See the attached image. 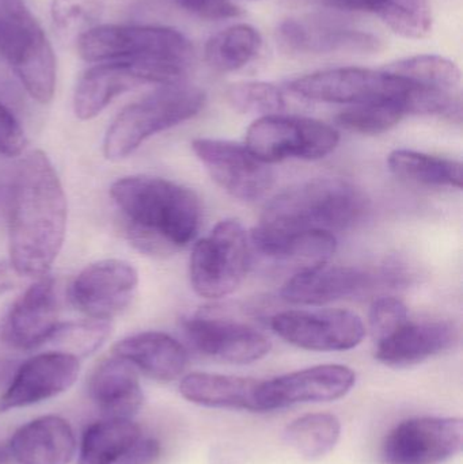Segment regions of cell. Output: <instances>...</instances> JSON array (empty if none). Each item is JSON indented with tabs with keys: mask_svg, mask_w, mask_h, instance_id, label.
Segmentation results:
<instances>
[{
	"mask_svg": "<svg viewBox=\"0 0 463 464\" xmlns=\"http://www.w3.org/2000/svg\"><path fill=\"white\" fill-rule=\"evenodd\" d=\"M11 266L19 276L43 277L64 242L67 198L45 152L35 150L19 162L11 188Z\"/></svg>",
	"mask_w": 463,
	"mask_h": 464,
	"instance_id": "1",
	"label": "cell"
},
{
	"mask_svg": "<svg viewBox=\"0 0 463 464\" xmlns=\"http://www.w3.org/2000/svg\"><path fill=\"white\" fill-rule=\"evenodd\" d=\"M111 198L139 250L166 256L187 247L200 228L201 204L189 188L151 176L117 179Z\"/></svg>",
	"mask_w": 463,
	"mask_h": 464,
	"instance_id": "2",
	"label": "cell"
},
{
	"mask_svg": "<svg viewBox=\"0 0 463 464\" xmlns=\"http://www.w3.org/2000/svg\"><path fill=\"white\" fill-rule=\"evenodd\" d=\"M78 52L89 63L143 65L160 86L182 83L195 59L192 43L181 32L149 24H98L79 35Z\"/></svg>",
	"mask_w": 463,
	"mask_h": 464,
	"instance_id": "3",
	"label": "cell"
},
{
	"mask_svg": "<svg viewBox=\"0 0 463 464\" xmlns=\"http://www.w3.org/2000/svg\"><path fill=\"white\" fill-rule=\"evenodd\" d=\"M369 200L342 179H315L288 188L272 198L257 228L269 234L347 230L363 219Z\"/></svg>",
	"mask_w": 463,
	"mask_h": 464,
	"instance_id": "4",
	"label": "cell"
},
{
	"mask_svg": "<svg viewBox=\"0 0 463 464\" xmlns=\"http://www.w3.org/2000/svg\"><path fill=\"white\" fill-rule=\"evenodd\" d=\"M206 103L203 90L189 84L162 86L120 111L103 140V154L109 160H122L136 151L147 139L200 113Z\"/></svg>",
	"mask_w": 463,
	"mask_h": 464,
	"instance_id": "5",
	"label": "cell"
},
{
	"mask_svg": "<svg viewBox=\"0 0 463 464\" xmlns=\"http://www.w3.org/2000/svg\"><path fill=\"white\" fill-rule=\"evenodd\" d=\"M252 262L249 235L241 222L226 219L198 240L190 254V284L206 299L233 294L246 277Z\"/></svg>",
	"mask_w": 463,
	"mask_h": 464,
	"instance_id": "6",
	"label": "cell"
},
{
	"mask_svg": "<svg viewBox=\"0 0 463 464\" xmlns=\"http://www.w3.org/2000/svg\"><path fill=\"white\" fill-rule=\"evenodd\" d=\"M339 141V132L325 122L271 114L250 125L245 146L258 160L271 165L287 160H323L336 150Z\"/></svg>",
	"mask_w": 463,
	"mask_h": 464,
	"instance_id": "7",
	"label": "cell"
},
{
	"mask_svg": "<svg viewBox=\"0 0 463 464\" xmlns=\"http://www.w3.org/2000/svg\"><path fill=\"white\" fill-rule=\"evenodd\" d=\"M290 89L294 94L315 102L359 105L374 101H402L408 83L385 70L345 67L302 76L291 82Z\"/></svg>",
	"mask_w": 463,
	"mask_h": 464,
	"instance_id": "8",
	"label": "cell"
},
{
	"mask_svg": "<svg viewBox=\"0 0 463 464\" xmlns=\"http://www.w3.org/2000/svg\"><path fill=\"white\" fill-rule=\"evenodd\" d=\"M463 422L456 417H416L397 425L386 436V464H440L459 454Z\"/></svg>",
	"mask_w": 463,
	"mask_h": 464,
	"instance_id": "9",
	"label": "cell"
},
{
	"mask_svg": "<svg viewBox=\"0 0 463 464\" xmlns=\"http://www.w3.org/2000/svg\"><path fill=\"white\" fill-rule=\"evenodd\" d=\"M271 327L291 345L306 351L342 352L356 348L366 335L363 321L347 310H291L276 314Z\"/></svg>",
	"mask_w": 463,
	"mask_h": 464,
	"instance_id": "10",
	"label": "cell"
},
{
	"mask_svg": "<svg viewBox=\"0 0 463 464\" xmlns=\"http://www.w3.org/2000/svg\"><path fill=\"white\" fill-rule=\"evenodd\" d=\"M192 150L212 179L236 200H258L274 185V171L268 163L258 160L246 146L219 139H196Z\"/></svg>",
	"mask_w": 463,
	"mask_h": 464,
	"instance_id": "11",
	"label": "cell"
},
{
	"mask_svg": "<svg viewBox=\"0 0 463 464\" xmlns=\"http://www.w3.org/2000/svg\"><path fill=\"white\" fill-rule=\"evenodd\" d=\"M138 285V272L130 262L103 259L76 276L71 284L70 300L89 318L109 321L132 303Z\"/></svg>",
	"mask_w": 463,
	"mask_h": 464,
	"instance_id": "12",
	"label": "cell"
},
{
	"mask_svg": "<svg viewBox=\"0 0 463 464\" xmlns=\"http://www.w3.org/2000/svg\"><path fill=\"white\" fill-rule=\"evenodd\" d=\"M355 382V372L345 365H315L261 382L258 405L260 411H271L298 403L332 402L345 397Z\"/></svg>",
	"mask_w": 463,
	"mask_h": 464,
	"instance_id": "13",
	"label": "cell"
},
{
	"mask_svg": "<svg viewBox=\"0 0 463 464\" xmlns=\"http://www.w3.org/2000/svg\"><path fill=\"white\" fill-rule=\"evenodd\" d=\"M190 345L204 356L230 364H250L271 351V341L256 327L208 314L187 318L182 324Z\"/></svg>",
	"mask_w": 463,
	"mask_h": 464,
	"instance_id": "14",
	"label": "cell"
},
{
	"mask_svg": "<svg viewBox=\"0 0 463 464\" xmlns=\"http://www.w3.org/2000/svg\"><path fill=\"white\" fill-rule=\"evenodd\" d=\"M81 371L76 357L63 352H46L30 357L16 371L2 397L0 414L37 405L70 390Z\"/></svg>",
	"mask_w": 463,
	"mask_h": 464,
	"instance_id": "15",
	"label": "cell"
},
{
	"mask_svg": "<svg viewBox=\"0 0 463 464\" xmlns=\"http://www.w3.org/2000/svg\"><path fill=\"white\" fill-rule=\"evenodd\" d=\"M59 324L54 283L43 276L8 311L0 326V341L16 351H32L48 343Z\"/></svg>",
	"mask_w": 463,
	"mask_h": 464,
	"instance_id": "16",
	"label": "cell"
},
{
	"mask_svg": "<svg viewBox=\"0 0 463 464\" xmlns=\"http://www.w3.org/2000/svg\"><path fill=\"white\" fill-rule=\"evenodd\" d=\"M250 253L283 272L298 273L328 264L337 250L334 234L323 231L269 234L256 227L250 232Z\"/></svg>",
	"mask_w": 463,
	"mask_h": 464,
	"instance_id": "17",
	"label": "cell"
},
{
	"mask_svg": "<svg viewBox=\"0 0 463 464\" xmlns=\"http://www.w3.org/2000/svg\"><path fill=\"white\" fill-rule=\"evenodd\" d=\"M457 340L458 329L453 322L410 318L391 334L375 341V357L389 367H412L449 351Z\"/></svg>",
	"mask_w": 463,
	"mask_h": 464,
	"instance_id": "18",
	"label": "cell"
},
{
	"mask_svg": "<svg viewBox=\"0 0 463 464\" xmlns=\"http://www.w3.org/2000/svg\"><path fill=\"white\" fill-rule=\"evenodd\" d=\"M374 285L369 272L342 265H321L291 276L283 285V300L298 305H321L361 295Z\"/></svg>",
	"mask_w": 463,
	"mask_h": 464,
	"instance_id": "19",
	"label": "cell"
},
{
	"mask_svg": "<svg viewBox=\"0 0 463 464\" xmlns=\"http://www.w3.org/2000/svg\"><path fill=\"white\" fill-rule=\"evenodd\" d=\"M152 84L146 68L130 62H103L89 68L76 84L73 111L79 120H92L124 92Z\"/></svg>",
	"mask_w": 463,
	"mask_h": 464,
	"instance_id": "20",
	"label": "cell"
},
{
	"mask_svg": "<svg viewBox=\"0 0 463 464\" xmlns=\"http://www.w3.org/2000/svg\"><path fill=\"white\" fill-rule=\"evenodd\" d=\"M87 392L102 419L132 420L144 403L138 370L116 356L95 367L87 382Z\"/></svg>",
	"mask_w": 463,
	"mask_h": 464,
	"instance_id": "21",
	"label": "cell"
},
{
	"mask_svg": "<svg viewBox=\"0 0 463 464\" xmlns=\"http://www.w3.org/2000/svg\"><path fill=\"white\" fill-rule=\"evenodd\" d=\"M7 447L16 464H70L78 444L70 422L51 414L22 425Z\"/></svg>",
	"mask_w": 463,
	"mask_h": 464,
	"instance_id": "22",
	"label": "cell"
},
{
	"mask_svg": "<svg viewBox=\"0 0 463 464\" xmlns=\"http://www.w3.org/2000/svg\"><path fill=\"white\" fill-rule=\"evenodd\" d=\"M277 44L294 54L372 53L381 49L380 38L371 33L342 27L310 26L288 19L277 27Z\"/></svg>",
	"mask_w": 463,
	"mask_h": 464,
	"instance_id": "23",
	"label": "cell"
},
{
	"mask_svg": "<svg viewBox=\"0 0 463 464\" xmlns=\"http://www.w3.org/2000/svg\"><path fill=\"white\" fill-rule=\"evenodd\" d=\"M111 353L130 362L138 372L163 383L181 378L189 362L182 343L160 332L130 335L114 343Z\"/></svg>",
	"mask_w": 463,
	"mask_h": 464,
	"instance_id": "24",
	"label": "cell"
},
{
	"mask_svg": "<svg viewBox=\"0 0 463 464\" xmlns=\"http://www.w3.org/2000/svg\"><path fill=\"white\" fill-rule=\"evenodd\" d=\"M260 384L256 379L193 372L182 378L179 392L189 402L206 408L260 411Z\"/></svg>",
	"mask_w": 463,
	"mask_h": 464,
	"instance_id": "25",
	"label": "cell"
},
{
	"mask_svg": "<svg viewBox=\"0 0 463 464\" xmlns=\"http://www.w3.org/2000/svg\"><path fill=\"white\" fill-rule=\"evenodd\" d=\"M332 7L366 11L382 19L386 26L405 38H423L432 29L429 0H325Z\"/></svg>",
	"mask_w": 463,
	"mask_h": 464,
	"instance_id": "26",
	"label": "cell"
},
{
	"mask_svg": "<svg viewBox=\"0 0 463 464\" xmlns=\"http://www.w3.org/2000/svg\"><path fill=\"white\" fill-rule=\"evenodd\" d=\"M141 436L140 427L132 420L92 422L82 435L78 464H114Z\"/></svg>",
	"mask_w": 463,
	"mask_h": 464,
	"instance_id": "27",
	"label": "cell"
},
{
	"mask_svg": "<svg viewBox=\"0 0 463 464\" xmlns=\"http://www.w3.org/2000/svg\"><path fill=\"white\" fill-rule=\"evenodd\" d=\"M394 176L424 187L462 189V163L412 150H396L388 158Z\"/></svg>",
	"mask_w": 463,
	"mask_h": 464,
	"instance_id": "28",
	"label": "cell"
},
{
	"mask_svg": "<svg viewBox=\"0 0 463 464\" xmlns=\"http://www.w3.org/2000/svg\"><path fill=\"white\" fill-rule=\"evenodd\" d=\"M263 38L246 24H234L212 35L206 45V62L217 72H233L260 53Z\"/></svg>",
	"mask_w": 463,
	"mask_h": 464,
	"instance_id": "29",
	"label": "cell"
},
{
	"mask_svg": "<svg viewBox=\"0 0 463 464\" xmlns=\"http://www.w3.org/2000/svg\"><path fill=\"white\" fill-rule=\"evenodd\" d=\"M386 72L399 76L410 86L461 92V71L458 65L438 54H418L383 67Z\"/></svg>",
	"mask_w": 463,
	"mask_h": 464,
	"instance_id": "30",
	"label": "cell"
},
{
	"mask_svg": "<svg viewBox=\"0 0 463 464\" xmlns=\"http://www.w3.org/2000/svg\"><path fill=\"white\" fill-rule=\"evenodd\" d=\"M342 422L331 413H313L299 417L285 430V440L294 451L307 460L320 459L339 443Z\"/></svg>",
	"mask_w": 463,
	"mask_h": 464,
	"instance_id": "31",
	"label": "cell"
},
{
	"mask_svg": "<svg viewBox=\"0 0 463 464\" xmlns=\"http://www.w3.org/2000/svg\"><path fill=\"white\" fill-rule=\"evenodd\" d=\"M407 116L401 100L374 101L345 109L337 116L340 127L361 135H381Z\"/></svg>",
	"mask_w": 463,
	"mask_h": 464,
	"instance_id": "32",
	"label": "cell"
},
{
	"mask_svg": "<svg viewBox=\"0 0 463 464\" xmlns=\"http://www.w3.org/2000/svg\"><path fill=\"white\" fill-rule=\"evenodd\" d=\"M111 333V326L108 321L89 319L78 324H59L48 343L56 348V352H63L81 360L97 352L108 340Z\"/></svg>",
	"mask_w": 463,
	"mask_h": 464,
	"instance_id": "33",
	"label": "cell"
},
{
	"mask_svg": "<svg viewBox=\"0 0 463 464\" xmlns=\"http://www.w3.org/2000/svg\"><path fill=\"white\" fill-rule=\"evenodd\" d=\"M228 103L239 113L261 114V117L280 114L285 109V95L279 87L268 82H239L226 92Z\"/></svg>",
	"mask_w": 463,
	"mask_h": 464,
	"instance_id": "34",
	"label": "cell"
},
{
	"mask_svg": "<svg viewBox=\"0 0 463 464\" xmlns=\"http://www.w3.org/2000/svg\"><path fill=\"white\" fill-rule=\"evenodd\" d=\"M45 37L32 14L24 18H0V57L14 70Z\"/></svg>",
	"mask_w": 463,
	"mask_h": 464,
	"instance_id": "35",
	"label": "cell"
},
{
	"mask_svg": "<svg viewBox=\"0 0 463 464\" xmlns=\"http://www.w3.org/2000/svg\"><path fill=\"white\" fill-rule=\"evenodd\" d=\"M102 15V0H52V21L64 34L82 35L98 26Z\"/></svg>",
	"mask_w": 463,
	"mask_h": 464,
	"instance_id": "36",
	"label": "cell"
},
{
	"mask_svg": "<svg viewBox=\"0 0 463 464\" xmlns=\"http://www.w3.org/2000/svg\"><path fill=\"white\" fill-rule=\"evenodd\" d=\"M410 319L407 305L397 297L386 296L375 300L370 308V329L375 341L386 337Z\"/></svg>",
	"mask_w": 463,
	"mask_h": 464,
	"instance_id": "37",
	"label": "cell"
},
{
	"mask_svg": "<svg viewBox=\"0 0 463 464\" xmlns=\"http://www.w3.org/2000/svg\"><path fill=\"white\" fill-rule=\"evenodd\" d=\"M27 139L24 128L7 106L0 102V155L18 157L26 149Z\"/></svg>",
	"mask_w": 463,
	"mask_h": 464,
	"instance_id": "38",
	"label": "cell"
},
{
	"mask_svg": "<svg viewBox=\"0 0 463 464\" xmlns=\"http://www.w3.org/2000/svg\"><path fill=\"white\" fill-rule=\"evenodd\" d=\"M179 7L200 18L227 19L238 16L241 8L233 0H174Z\"/></svg>",
	"mask_w": 463,
	"mask_h": 464,
	"instance_id": "39",
	"label": "cell"
},
{
	"mask_svg": "<svg viewBox=\"0 0 463 464\" xmlns=\"http://www.w3.org/2000/svg\"><path fill=\"white\" fill-rule=\"evenodd\" d=\"M162 447L157 439L141 436L114 464H154L159 459Z\"/></svg>",
	"mask_w": 463,
	"mask_h": 464,
	"instance_id": "40",
	"label": "cell"
},
{
	"mask_svg": "<svg viewBox=\"0 0 463 464\" xmlns=\"http://www.w3.org/2000/svg\"><path fill=\"white\" fill-rule=\"evenodd\" d=\"M30 14L24 0H0V18H24Z\"/></svg>",
	"mask_w": 463,
	"mask_h": 464,
	"instance_id": "41",
	"label": "cell"
},
{
	"mask_svg": "<svg viewBox=\"0 0 463 464\" xmlns=\"http://www.w3.org/2000/svg\"><path fill=\"white\" fill-rule=\"evenodd\" d=\"M18 277H21V276L14 270L11 265L0 264V295L13 291L15 288Z\"/></svg>",
	"mask_w": 463,
	"mask_h": 464,
	"instance_id": "42",
	"label": "cell"
}]
</instances>
